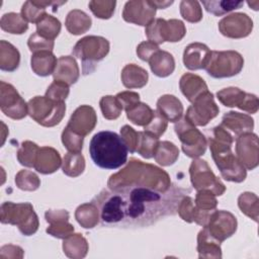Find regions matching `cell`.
Instances as JSON below:
<instances>
[{"label":"cell","instance_id":"cell-57","mask_svg":"<svg viewBox=\"0 0 259 259\" xmlns=\"http://www.w3.org/2000/svg\"><path fill=\"white\" fill-rule=\"evenodd\" d=\"M118 104L120 105V107L122 109H124L125 111L130 108H132L133 106H135L137 103L140 102V95L137 92H133V91H123L118 93L115 96Z\"/></svg>","mask_w":259,"mask_h":259},{"label":"cell","instance_id":"cell-34","mask_svg":"<svg viewBox=\"0 0 259 259\" xmlns=\"http://www.w3.org/2000/svg\"><path fill=\"white\" fill-rule=\"evenodd\" d=\"M145 32L148 39L156 45L162 44L164 41H168V37H169L168 20H165L163 18L153 19L146 26Z\"/></svg>","mask_w":259,"mask_h":259},{"label":"cell","instance_id":"cell-48","mask_svg":"<svg viewBox=\"0 0 259 259\" xmlns=\"http://www.w3.org/2000/svg\"><path fill=\"white\" fill-rule=\"evenodd\" d=\"M84 137L74 133L69 127H65L62 133V143L70 153H81Z\"/></svg>","mask_w":259,"mask_h":259},{"label":"cell","instance_id":"cell-10","mask_svg":"<svg viewBox=\"0 0 259 259\" xmlns=\"http://www.w3.org/2000/svg\"><path fill=\"white\" fill-rule=\"evenodd\" d=\"M189 173L191 184L196 190H208L214 195H222L226 191L225 185L217 178L204 160H193L189 167Z\"/></svg>","mask_w":259,"mask_h":259},{"label":"cell","instance_id":"cell-44","mask_svg":"<svg viewBox=\"0 0 259 259\" xmlns=\"http://www.w3.org/2000/svg\"><path fill=\"white\" fill-rule=\"evenodd\" d=\"M46 14V7L38 1H26L21 8V16L26 22L37 23Z\"/></svg>","mask_w":259,"mask_h":259},{"label":"cell","instance_id":"cell-3","mask_svg":"<svg viewBox=\"0 0 259 259\" xmlns=\"http://www.w3.org/2000/svg\"><path fill=\"white\" fill-rule=\"evenodd\" d=\"M208 134L207 140L211 156L222 176L232 182L244 181L247 175L246 169L231 150L234 138L222 125L211 128Z\"/></svg>","mask_w":259,"mask_h":259},{"label":"cell","instance_id":"cell-8","mask_svg":"<svg viewBox=\"0 0 259 259\" xmlns=\"http://www.w3.org/2000/svg\"><path fill=\"white\" fill-rule=\"evenodd\" d=\"M243 66L244 59L236 51H211L205 70L213 78H228L239 74Z\"/></svg>","mask_w":259,"mask_h":259},{"label":"cell","instance_id":"cell-26","mask_svg":"<svg viewBox=\"0 0 259 259\" xmlns=\"http://www.w3.org/2000/svg\"><path fill=\"white\" fill-rule=\"evenodd\" d=\"M197 252L199 258H222L221 242L214 239L205 228L198 233Z\"/></svg>","mask_w":259,"mask_h":259},{"label":"cell","instance_id":"cell-28","mask_svg":"<svg viewBox=\"0 0 259 259\" xmlns=\"http://www.w3.org/2000/svg\"><path fill=\"white\" fill-rule=\"evenodd\" d=\"M152 72L158 77H167L175 69V61L171 54L165 51H157L149 60Z\"/></svg>","mask_w":259,"mask_h":259},{"label":"cell","instance_id":"cell-14","mask_svg":"<svg viewBox=\"0 0 259 259\" xmlns=\"http://www.w3.org/2000/svg\"><path fill=\"white\" fill-rule=\"evenodd\" d=\"M258 137L252 133L240 135L236 140V154L239 162L245 169L253 170L259 162Z\"/></svg>","mask_w":259,"mask_h":259},{"label":"cell","instance_id":"cell-31","mask_svg":"<svg viewBox=\"0 0 259 259\" xmlns=\"http://www.w3.org/2000/svg\"><path fill=\"white\" fill-rule=\"evenodd\" d=\"M20 55L18 50L6 40L0 41V69L12 72L18 68Z\"/></svg>","mask_w":259,"mask_h":259},{"label":"cell","instance_id":"cell-27","mask_svg":"<svg viewBox=\"0 0 259 259\" xmlns=\"http://www.w3.org/2000/svg\"><path fill=\"white\" fill-rule=\"evenodd\" d=\"M58 60L52 51H40L33 53L30 64L32 71L41 77L49 76L54 73Z\"/></svg>","mask_w":259,"mask_h":259},{"label":"cell","instance_id":"cell-20","mask_svg":"<svg viewBox=\"0 0 259 259\" xmlns=\"http://www.w3.org/2000/svg\"><path fill=\"white\" fill-rule=\"evenodd\" d=\"M211 51L201 42H192L188 45L183 54L184 66L189 70L205 69Z\"/></svg>","mask_w":259,"mask_h":259},{"label":"cell","instance_id":"cell-11","mask_svg":"<svg viewBox=\"0 0 259 259\" xmlns=\"http://www.w3.org/2000/svg\"><path fill=\"white\" fill-rule=\"evenodd\" d=\"M219 111L212 93L206 91L192 102L184 117L193 125L204 126L219 114Z\"/></svg>","mask_w":259,"mask_h":259},{"label":"cell","instance_id":"cell-47","mask_svg":"<svg viewBox=\"0 0 259 259\" xmlns=\"http://www.w3.org/2000/svg\"><path fill=\"white\" fill-rule=\"evenodd\" d=\"M99 104L102 114L106 119H116L121 113L122 108L118 104L115 96H103Z\"/></svg>","mask_w":259,"mask_h":259},{"label":"cell","instance_id":"cell-51","mask_svg":"<svg viewBox=\"0 0 259 259\" xmlns=\"http://www.w3.org/2000/svg\"><path fill=\"white\" fill-rule=\"evenodd\" d=\"M167 128V120L157 111L154 110V116L151 121L144 126V132L156 137L160 138Z\"/></svg>","mask_w":259,"mask_h":259},{"label":"cell","instance_id":"cell-22","mask_svg":"<svg viewBox=\"0 0 259 259\" xmlns=\"http://www.w3.org/2000/svg\"><path fill=\"white\" fill-rule=\"evenodd\" d=\"M79 75V67L74 58L63 56L58 59L56 69L53 73L55 81H61L70 86L77 82Z\"/></svg>","mask_w":259,"mask_h":259},{"label":"cell","instance_id":"cell-5","mask_svg":"<svg viewBox=\"0 0 259 259\" xmlns=\"http://www.w3.org/2000/svg\"><path fill=\"white\" fill-rule=\"evenodd\" d=\"M109 52V42L102 36L89 35L77 41L72 55L82 62L83 75L92 73L99 61Z\"/></svg>","mask_w":259,"mask_h":259},{"label":"cell","instance_id":"cell-29","mask_svg":"<svg viewBox=\"0 0 259 259\" xmlns=\"http://www.w3.org/2000/svg\"><path fill=\"white\" fill-rule=\"evenodd\" d=\"M148 72L135 65L128 64L121 71V81L126 88H142L148 82Z\"/></svg>","mask_w":259,"mask_h":259},{"label":"cell","instance_id":"cell-42","mask_svg":"<svg viewBox=\"0 0 259 259\" xmlns=\"http://www.w3.org/2000/svg\"><path fill=\"white\" fill-rule=\"evenodd\" d=\"M159 144V138H156L146 132H139V143L137 152L144 158L150 159L154 157Z\"/></svg>","mask_w":259,"mask_h":259},{"label":"cell","instance_id":"cell-2","mask_svg":"<svg viewBox=\"0 0 259 259\" xmlns=\"http://www.w3.org/2000/svg\"><path fill=\"white\" fill-rule=\"evenodd\" d=\"M107 184L109 189L142 186L163 192L171 187L169 175L164 170L137 159H131L126 167L111 175Z\"/></svg>","mask_w":259,"mask_h":259},{"label":"cell","instance_id":"cell-4","mask_svg":"<svg viewBox=\"0 0 259 259\" xmlns=\"http://www.w3.org/2000/svg\"><path fill=\"white\" fill-rule=\"evenodd\" d=\"M127 148L116 133L102 131L95 134L89 145V153L94 164L102 169L115 170L126 163Z\"/></svg>","mask_w":259,"mask_h":259},{"label":"cell","instance_id":"cell-19","mask_svg":"<svg viewBox=\"0 0 259 259\" xmlns=\"http://www.w3.org/2000/svg\"><path fill=\"white\" fill-rule=\"evenodd\" d=\"M46 221L50 224L47 233L59 239H65L74 233V227L68 222L69 212L64 209H50L45 213Z\"/></svg>","mask_w":259,"mask_h":259},{"label":"cell","instance_id":"cell-13","mask_svg":"<svg viewBox=\"0 0 259 259\" xmlns=\"http://www.w3.org/2000/svg\"><path fill=\"white\" fill-rule=\"evenodd\" d=\"M218 99L228 107L237 106L248 113H256L259 107V101L256 95L246 93L237 87L224 88L217 93Z\"/></svg>","mask_w":259,"mask_h":259},{"label":"cell","instance_id":"cell-37","mask_svg":"<svg viewBox=\"0 0 259 259\" xmlns=\"http://www.w3.org/2000/svg\"><path fill=\"white\" fill-rule=\"evenodd\" d=\"M63 172L70 177H77L85 169V160L81 153H67L62 164Z\"/></svg>","mask_w":259,"mask_h":259},{"label":"cell","instance_id":"cell-56","mask_svg":"<svg viewBox=\"0 0 259 259\" xmlns=\"http://www.w3.org/2000/svg\"><path fill=\"white\" fill-rule=\"evenodd\" d=\"M169 26V38L168 41H179L183 38L186 33V28L184 23L178 19H170L168 20Z\"/></svg>","mask_w":259,"mask_h":259},{"label":"cell","instance_id":"cell-16","mask_svg":"<svg viewBox=\"0 0 259 259\" xmlns=\"http://www.w3.org/2000/svg\"><path fill=\"white\" fill-rule=\"evenodd\" d=\"M253 28L251 18L245 13H234L224 17L219 22L221 33L231 38H241L248 36Z\"/></svg>","mask_w":259,"mask_h":259},{"label":"cell","instance_id":"cell-50","mask_svg":"<svg viewBox=\"0 0 259 259\" xmlns=\"http://www.w3.org/2000/svg\"><path fill=\"white\" fill-rule=\"evenodd\" d=\"M115 4V1H90L89 7L96 17L108 19L113 14Z\"/></svg>","mask_w":259,"mask_h":259},{"label":"cell","instance_id":"cell-60","mask_svg":"<svg viewBox=\"0 0 259 259\" xmlns=\"http://www.w3.org/2000/svg\"><path fill=\"white\" fill-rule=\"evenodd\" d=\"M152 2L156 6V8H161V9H164L173 3V1H162V2L161 1H152Z\"/></svg>","mask_w":259,"mask_h":259},{"label":"cell","instance_id":"cell-55","mask_svg":"<svg viewBox=\"0 0 259 259\" xmlns=\"http://www.w3.org/2000/svg\"><path fill=\"white\" fill-rule=\"evenodd\" d=\"M120 137L131 153L137 152L139 143V132H136L130 125H123L120 128Z\"/></svg>","mask_w":259,"mask_h":259},{"label":"cell","instance_id":"cell-41","mask_svg":"<svg viewBox=\"0 0 259 259\" xmlns=\"http://www.w3.org/2000/svg\"><path fill=\"white\" fill-rule=\"evenodd\" d=\"M259 199L257 195L251 192H244L238 198V205L243 213L247 217L258 222V210H259Z\"/></svg>","mask_w":259,"mask_h":259},{"label":"cell","instance_id":"cell-46","mask_svg":"<svg viewBox=\"0 0 259 259\" xmlns=\"http://www.w3.org/2000/svg\"><path fill=\"white\" fill-rule=\"evenodd\" d=\"M180 13L189 22H198L202 18V11L198 1H181Z\"/></svg>","mask_w":259,"mask_h":259},{"label":"cell","instance_id":"cell-30","mask_svg":"<svg viewBox=\"0 0 259 259\" xmlns=\"http://www.w3.org/2000/svg\"><path fill=\"white\" fill-rule=\"evenodd\" d=\"M63 250L69 258H84L88 252V243L81 234H72L64 239Z\"/></svg>","mask_w":259,"mask_h":259},{"label":"cell","instance_id":"cell-36","mask_svg":"<svg viewBox=\"0 0 259 259\" xmlns=\"http://www.w3.org/2000/svg\"><path fill=\"white\" fill-rule=\"evenodd\" d=\"M0 26L3 30L14 34H21L25 32L28 28V24L23 19L21 14L14 12L4 14L1 17Z\"/></svg>","mask_w":259,"mask_h":259},{"label":"cell","instance_id":"cell-49","mask_svg":"<svg viewBox=\"0 0 259 259\" xmlns=\"http://www.w3.org/2000/svg\"><path fill=\"white\" fill-rule=\"evenodd\" d=\"M218 201L215 195L208 190H198L195 197V207L199 210L213 211L215 210Z\"/></svg>","mask_w":259,"mask_h":259},{"label":"cell","instance_id":"cell-24","mask_svg":"<svg viewBox=\"0 0 259 259\" xmlns=\"http://www.w3.org/2000/svg\"><path fill=\"white\" fill-rule=\"evenodd\" d=\"M157 111L167 120L177 122L183 113L181 101L174 95H163L157 101Z\"/></svg>","mask_w":259,"mask_h":259},{"label":"cell","instance_id":"cell-18","mask_svg":"<svg viewBox=\"0 0 259 259\" xmlns=\"http://www.w3.org/2000/svg\"><path fill=\"white\" fill-rule=\"evenodd\" d=\"M97 116L93 107L89 105L79 106L71 115L67 127L74 133L85 137L95 127Z\"/></svg>","mask_w":259,"mask_h":259},{"label":"cell","instance_id":"cell-17","mask_svg":"<svg viewBox=\"0 0 259 259\" xmlns=\"http://www.w3.org/2000/svg\"><path fill=\"white\" fill-rule=\"evenodd\" d=\"M156 9L152 1H128L124 5L122 17L127 22L147 26L154 19Z\"/></svg>","mask_w":259,"mask_h":259},{"label":"cell","instance_id":"cell-21","mask_svg":"<svg viewBox=\"0 0 259 259\" xmlns=\"http://www.w3.org/2000/svg\"><path fill=\"white\" fill-rule=\"evenodd\" d=\"M62 164L60 154L51 147H41L38 149L34 163V169L41 174H51L59 169Z\"/></svg>","mask_w":259,"mask_h":259},{"label":"cell","instance_id":"cell-25","mask_svg":"<svg viewBox=\"0 0 259 259\" xmlns=\"http://www.w3.org/2000/svg\"><path fill=\"white\" fill-rule=\"evenodd\" d=\"M179 87L182 94L190 102H193L202 93L208 91L204 80L191 73H186L181 77Z\"/></svg>","mask_w":259,"mask_h":259},{"label":"cell","instance_id":"cell-39","mask_svg":"<svg viewBox=\"0 0 259 259\" xmlns=\"http://www.w3.org/2000/svg\"><path fill=\"white\" fill-rule=\"evenodd\" d=\"M127 118L135 124L145 126L147 125L154 116V110L145 103L139 102L126 111Z\"/></svg>","mask_w":259,"mask_h":259},{"label":"cell","instance_id":"cell-54","mask_svg":"<svg viewBox=\"0 0 259 259\" xmlns=\"http://www.w3.org/2000/svg\"><path fill=\"white\" fill-rule=\"evenodd\" d=\"M177 211L183 221L187 223H192L195 212V205L193 203V199L190 196L184 195L179 202Z\"/></svg>","mask_w":259,"mask_h":259},{"label":"cell","instance_id":"cell-15","mask_svg":"<svg viewBox=\"0 0 259 259\" xmlns=\"http://www.w3.org/2000/svg\"><path fill=\"white\" fill-rule=\"evenodd\" d=\"M204 228L214 239L222 243L236 232L237 220L229 211L215 209Z\"/></svg>","mask_w":259,"mask_h":259},{"label":"cell","instance_id":"cell-58","mask_svg":"<svg viewBox=\"0 0 259 259\" xmlns=\"http://www.w3.org/2000/svg\"><path fill=\"white\" fill-rule=\"evenodd\" d=\"M159 47L158 45L150 41V40H146L141 42L138 48H137V55L139 56V58L143 61L149 62L150 58L153 56L154 53H156L157 51H159Z\"/></svg>","mask_w":259,"mask_h":259},{"label":"cell","instance_id":"cell-45","mask_svg":"<svg viewBox=\"0 0 259 259\" xmlns=\"http://www.w3.org/2000/svg\"><path fill=\"white\" fill-rule=\"evenodd\" d=\"M15 184L21 190L33 191L40 185V180L36 174L29 170H21L15 176Z\"/></svg>","mask_w":259,"mask_h":259},{"label":"cell","instance_id":"cell-59","mask_svg":"<svg viewBox=\"0 0 259 259\" xmlns=\"http://www.w3.org/2000/svg\"><path fill=\"white\" fill-rule=\"evenodd\" d=\"M23 250L14 245H5L0 249V258H22Z\"/></svg>","mask_w":259,"mask_h":259},{"label":"cell","instance_id":"cell-6","mask_svg":"<svg viewBox=\"0 0 259 259\" xmlns=\"http://www.w3.org/2000/svg\"><path fill=\"white\" fill-rule=\"evenodd\" d=\"M0 220L3 224L17 226L24 236L33 235L38 229V219L29 202L13 203L6 201L0 209Z\"/></svg>","mask_w":259,"mask_h":259},{"label":"cell","instance_id":"cell-9","mask_svg":"<svg viewBox=\"0 0 259 259\" xmlns=\"http://www.w3.org/2000/svg\"><path fill=\"white\" fill-rule=\"evenodd\" d=\"M175 133L178 136L182 151L190 158H197L205 153L207 142L205 137L185 117L175 124Z\"/></svg>","mask_w":259,"mask_h":259},{"label":"cell","instance_id":"cell-1","mask_svg":"<svg viewBox=\"0 0 259 259\" xmlns=\"http://www.w3.org/2000/svg\"><path fill=\"white\" fill-rule=\"evenodd\" d=\"M185 191L177 186L167 191L133 186L104 189L92 202L99 209L102 225L114 228L147 227L177 211Z\"/></svg>","mask_w":259,"mask_h":259},{"label":"cell","instance_id":"cell-52","mask_svg":"<svg viewBox=\"0 0 259 259\" xmlns=\"http://www.w3.org/2000/svg\"><path fill=\"white\" fill-rule=\"evenodd\" d=\"M69 92L70 90L68 84L54 80V82L49 86L46 96L55 101H65L69 95Z\"/></svg>","mask_w":259,"mask_h":259},{"label":"cell","instance_id":"cell-40","mask_svg":"<svg viewBox=\"0 0 259 259\" xmlns=\"http://www.w3.org/2000/svg\"><path fill=\"white\" fill-rule=\"evenodd\" d=\"M207 12L221 16L225 13H228L234 9H238L244 5L243 1H234V0H209L201 2Z\"/></svg>","mask_w":259,"mask_h":259},{"label":"cell","instance_id":"cell-12","mask_svg":"<svg viewBox=\"0 0 259 259\" xmlns=\"http://www.w3.org/2000/svg\"><path fill=\"white\" fill-rule=\"evenodd\" d=\"M0 107L4 114L13 119H21L27 113V104L9 83L0 82Z\"/></svg>","mask_w":259,"mask_h":259},{"label":"cell","instance_id":"cell-53","mask_svg":"<svg viewBox=\"0 0 259 259\" xmlns=\"http://www.w3.org/2000/svg\"><path fill=\"white\" fill-rule=\"evenodd\" d=\"M27 46L31 53L40 51H52L54 48V40L40 36L37 32L31 34L28 38Z\"/></svg>","mask_w":259,"mask_h":259},{"label":"cell","instance_id":"cell-7","mask_svg":"<svg viewBox=\"0 0 259 259\" xmlns=\"http://www.w3.org/2000/svg\"><path fill=\"white\" fill-rule=\"evenodd\" d=\"M29 116L44 126H54L64 117L66 104L64 101H55L47 96H35L27 103Z\"/></svg>","mask_w":259,"mask_h":259},{"label":"cell","instance_id":"cell-33","mask_svg":"<svg viewBox=\"0 0 259 259\" xmlns=\"http://www.w3.org/2000/svg\"><path fill=\"white\" fill-rule=\"evenodd\" d=\"M75 218L83 228L92 229L98 224L100 219L99 209L92 201L89 203H83L77 207Z\"/></svg>","mask_w":259,"mask_h":259},{"label":"cell","instance_id":"cell-35","mask_svg":"<svg viewBox=\"0 0 259 259\" xmlns=\"http://www.w3.org/2000/svg\"><path fill=\"white\" fill-rule=\"evenodd\" d=\"M178 157L179 150L173 143L167 141L159 142L156 152L154 154L156 162H158L162 166H170L176 162Z\"/></svg>","mask_w":259,"mask_h":259},{"label":"cell","instance_id":"cell-43","mask_svg":"<svg viewBox=\"0 0 259 259\" xmlns=\"http://www.w3.org/2000/svg\"><path fill=\"white\" fill-rule=\"evenodd\" d=\"M38 149V146L30 141L23 142L17 152L18 162L25 167L33 168Z\"/></svg>","mask_w":259,"mask_h":259},{"label":"cell","instance_id":"cell-23","mask_svg":"<svg viewBox=\"0 0 259 259\" xmlns=\"http://www.w3.org/2000/svg\"><path fill=\"white\" fill-rule=\"evenodd\" d=\"M221 125L226 130H230L235 135L240 136L242 134L252 132L254 127V120L248 114L230 111L223 116Z\"/></svg>","mask_w":259,"mask_h":259},{"label":"cell","instance_id":"cell-32","mask_svg":"<svg viewBox=\"0 0 259 259\" xmlns=\"http://www.w3.org/2000/svg\"><path fill=\"white\" fill-rule=\"evenodd\" d=\"M66 27L72 34H82L91 27V18L83 11L75 9L68 13Z\"/></svg>","mask_w":259,"mask_h":259},{"label":"cell","instance_id":"cell-38","mask_svg":"<svg viewBox=\"0 0 259 259\" xmlns=\"http://www.w3.org/2000/svg\"><path fill=\"white\" fill-rule=\"evenodd\" d=\"M61 31V22L48 13L36 23V31L40 36L54 40Z\"/></svg>","mask_w":259,"mask_h":259}]
</instances>
